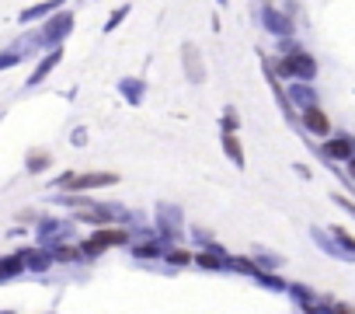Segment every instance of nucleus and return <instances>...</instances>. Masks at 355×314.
Segmentation results:
<instances>
[{
    "label": "nucleus",
    "mask_w": 355,
    "mask_h": 314,
    "mask_svg": "<svg viewBox=\"0 0 355 314\" xmlns=\"http://www.w3.org/2000/svg\"><path fill=\"white\" fill-rule=\"evenodd\" d=\"M73 25H77V18H73V11H70V8H63V11H56L53 18H46V22L39 25L42 49H46V53H49V49H60V46L73 35Z\"/></svg>",
    "instance_id": "obj_1"
},
{
    "label": "nucleus",
    "mask_w": 355,
    "mask_h": 314,
    "mask_svg": "<svg viewBox=\"0 0 355 314\" xmlns=\"http://www.w3.org/2000/svg\"><path fill=\"white\" fill-rule=\"evenodd\" d=\"M258 18H261V28H265L275 42H279V39H296V18H293L286 8H275L272 0H265V4H261Z\"/></svg>",
    "instance_id": "obj_2"
},
{
    "label": "nucleus",
    "mask_w": 355,
    "mask_h": 314,
    "mask_svg": "<svg viewBox=\"0 0 355 314\" xmlns=\"http://www.w3.org/2000/svg\"><path fill=\"white\" fill-rule=\"evenodd\" d=\"M182 74H185V81L189 84H206V77H209V70H206V56H202V49L196 46V42H182Z\"/></svg>",
    "instance_id": "obj_3"
},
{
    "label": "nucleus",
    "mask_w": 355,
    "mask_h": 314,
    "mask_svg": "<svg viewBox=\"0 0 355 314\" xmlns=\"http://www.w3.org/2000/svg\"><path fill=\"white\" fill-rule=\"evenodd\" d=\"M129 241V234L122 231V227H98L87 241H84V255H101V251H108V248H115V245H125Z\"/></svg>",
    "instance_id": "obj_4"
},
{
    "label": "nucleus",
    "mask_w": 355,
    "mask_h": 314,
    "mask_svg": "<svg viewBox=\"0 0 355 314\" xmlns=\"http://www.w3.org/2000/svg\"><path fill=\"white\" fill-rule=\"evenodd\" d=\"M320 150H324V157H331V161H352L355 157V136L352 133H331Z\"/></svg>",
    "instance_id": "obj_5"
},
{
    "label": "nucleus",
    "mask_w": 355,
    "mask_h": 314,
    "mask_svg": "<svg viewBox=\"0 0 355 314\" xmlns=\"http://www.w3.org/2000/svg\"><path fill=\"white\" fill-rule=\"evenodd\" d=\"M300 126H303L310 136H317V140H327V136H331V119H327V112H324L320 105L303 108V112H300Z\"/></svg>",
    "instance_id": "obj_6"
},
{
    "label": "nucleus",
    "mask_w": 355,
    "mask_h": 314,
    "mask_svg": "<svg viewBox=\"0 0 355 314\" xmlns=\"http://www.w3.org/2000/svg\"><path fill=\"white\" fill-rule=\"evenodd\" d=\"M63 63V46L60 49H49V53H42L39 56V63L32 67V74H28V81H25V88H39V84H46V77L56 70Z\"/></svg>",
    "instance_id": "obj_7"
},
{
    "label": "nucleus",
    "mask_w": 355,
    "mask_h": 314,
    "mask_svg": "<svg viewBox=\"0 0 355 314\" xmlns=\"http://www.w3.org/2000/svg\"><path fill=\"white\" fill-rule=\"evenodd\" d=\"M115 182H119V175H112V172H87V175H70L67 189H73V192H91V189H108V185H115Z\"/></svg>",
    "instance_id": "obj_8"
},
{
    "label": "nucleus",
    "mask_w": 355,
    "mask_h": 314,
    "mask_svg": "<svg viewBox=\"0 0 355 314\" xmlns=\"http://www.w3.org/2000/svg\"><path fill=\"white\" fill-rule=\"evenodd\" d=\"M67 8V0H39V4H32V8H25L21 15H18V22L21 25H42L46 18H53L56 11H63Z\"/></svg>",
    "instance_id": "obj_9"
},
{
    "label": "nucleus",
    "mask_w": 355,
    "mask_h": 314,
    "mask_svg": "<svg viewBox=\"0 0 355 314\" xmlns=\"http://www.w3.org/2000/svg\"><path fill=\"white\" fill-rule=\"evenodd\" d=\"M286 91H289V101H293V108H296V112H303V108H310V105H320V98H317L313 84H306V81H289V84H286Z\"/></svg>",
    "instance_id": "obj_10"
},
{
    "label": "nucleus",
    "mask_w": 355,
    "mask_h": 314,
    "mask_svg": "<svg viewBox=\"0 0 355 314\" xmlns=\"http://www.w3.org/2000/svg\"><path fill=\"white\" fill-rule=\"evenodd\" d=\"M119 94H122L125 105H143L146 101V77H122Z\"/></svg>",
    "instance_id": "obj_11"
},
{
    "label": "nucleus",
    "mask_w": 355,
    "mask_h": 314,
    "mask_svg": "<svg viewBox=\"0 0 355 314\" xmlns=\"http://www.w3.org/2000/svg\"><path fill=\"white\" fill-rule=\"evenodd\" d=\"M220 143H223V154L230 157V161H234L237 168H244V165H248V157H244V147H241V136H237V133H223V136H220Z\"/></svg>",
    "instance_id": "obj_12"
},
{
    "label": "nucleus",
    "mask_w": 355,
    "mask_h": 314,
    "mask_svg": "<svg viewBox=\"0 0 355 314\" xmlns=\"http://www.w3.org/2000/svg\"><path fill=\"white\" fill-rule=\"evenodd\" d=\"M21 272H25V251H15V255H8V258H0V283L15 279V276H21Z\"/></svg>",
    "instance_id": "obj_13"
},
{
    "label": "nucleus",
    "mask_w": 355,
    "mask_h": 314,
    "mask_svg": "<svg viewBox=\"0 0 355 314\" xmlns=\"http://www.w3.org/2000/svg\"><path fill=\"white\" fill-rule=\"evenodd\" d=\"M56 258H53V251H39V248H28L25 251V269H32V272H42V269H49Z\"/></svg>",
    "instance_id": "obj_14"
},
{
    "label": "nucleus",
    "mask_w": 355,
    "mask_h": 314,
    "mask_svg": "<svg viewBox=\"0 0 355 314\" xmlns=\"http://www.w3.org/2000/svg\"><path fill=\"white\" fill-rule=\"evenodd\" d=\"M25 60H28V56H25V53H21V49L11 42L8 49H0V74H4V70H15V67H21Z\"/></svg>",
    "instance_id": "obj_15"
},
{
    "label": "nucleus",
    "mask_w": 355,
    "mask_h": 314,
    "mask_svg": "<svg viewBox=\"0 0 355 314\" xmlns=\"http://www.w3.org/2000/svg\"><path fill=\"white\" fill-rule=\"evenodd\" d=\"M25 165H28V172H32V175H39V172H46V168L53 165V157H49V150H32Z\"/></svg>",
    "instance_id": "obj_16"
},
{
    "label": "nucleus",
    "mask_w": 355,
    "mask_h": 314,
    "mask_svg": "<svg viewBox=\"0 0 355 314\" xmlns=\"http://www.w3.org/2000/svg\"><path fill=\"white\" fill-rule=\"evenodd\" d=\"M129 15H132V4H122V8H115V11L105 18V28H101V32H105V35H108V32H115V28H119V25L129 18Z\"/></svg>",
    "instance_id": "obj_17"
},
{
    "label": "nucleus",
    "mask_w": 355,
    "mask_h": 314,
    "mask_svg": "<svg viewBox=\"0 0 355 314\" xmlns=\"http://www.w3.org/2000/svg\"><path fill=\"white\" fill-rule=\"evenodd\" d=\"M237 126H241V115H237L234 105H227L223 108V133H237Z\"/></svg>",
    "instance_id": "obj_18"
},
{
    "label": "nucleus",
    "mask_w": 355,
    "mask_h": 314,
    "mask_svg": "<svg viewBox=\"0 0 355 314\" xmlns=\"http://www.w3.org/2000/svg\"><path fill=\"white\" fill-rule=\"evenodd\" d=\"M77 251H80V248H70V245H56V248H53V258H56V262H73V258H77Z\"/></svg>",
    "instance_id": "obj_19"
},
{
    "label": "nucleus",
    "mask_w": 355,
    "mask_h": 314,
    "mask_svg": "<svg viewBox=\"0 0 355 314\" xmlns=\"http://www.w3.org/2000/svg\"><path fill=\"white\" fill-rule=\"evenodd\" d=\"M164 258H171L174 265H185V262H192V251H182V248H171Z\"/></svg>",
    "instance_id": "obj_20"
},
{
    "label": "nucleus",
    "mask_w": 355,
    "mask_h": 314,
    "mask_svg": "<svg viewBox=\"0 0 355 314\" xmlns=\"http://www.w3.org/2000/svg\"><path fill=\"white\" fill-rule=\"evenodd\" d=\"M334 238H338V241H341V245H345V248H348L352 255H355V238H352L348 231H334Z\"/></svg>",
    "instance_id": "obj_21"
},
{
    "label": "nucleus",
    "mask_w": 355,
    "mask_h": 314,
    "mask_svg": "<svg viewBox=\"0 0 355 314\" xmlns=\"http://www.w3.org/2000/svg\"><path fill=\"white\" fill-rule=\"evenodd\" d=\"M70 140H73L77 147H84V143H87V129H84V126H80V129H73V136H70Z\"/></svg>",
    "instance_id": "obj_22"
},
{
    "label": "nucleus",
    "mask_w": 355,
    "mask_h": 314,
    "mask_svg": "<svg viewBox=\"0 0 355 314\" xmlns=\"http://www.w3.org/2000/svg\"><path fill=\"white\" fill-rule=\"evenodd\" d=\"M348 172H352V179H355V157H352V161H348Z\"/></svg>",
    "instance_id": "obj_23"
},
{
    "label": "nucleus",
    "mask_w": 355,
    "mask_h": 314,
    "mask_svg": "<svg viewBox=\"0 0 355 314\" xmlns=\"http://www.w3.org/2000/svg\"><path fill=\"white\" fill-rule=\"evenodd\" d=\"M216 4H220V8H223V4H227V0H216Z\"/></svg>",
    "instance_id": "obj_24"
}]
</instances>
